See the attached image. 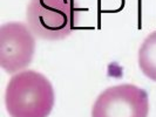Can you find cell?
I'll return each instance as SVG.
<instances>
[{
    "mask_svg": "<svg viewBox=\"0 0 156 117\" xmlns=\"http://www.w3.org/2000/svg\"><path fill=\"white\" fill-rule=\"evenodd\" d=\"M139 66L148 78L156 81V31L144 39L139 49Z\"/></svg>",
    "mask_w": 156,
    "mask_h": 117,
    "instance_id": "5b68a950",
    "label": "cell"
},
{
    "mask_svg": "<svg viewBox=\"0 0 156 117\" xmlns=\"http://www.w3.org/2000/svg\"><path fill=\"white\" fill-rule=\"evenodd\" d=\"M80 11L75 0H31L26 12L27 26L38 38L62 40L76 27Z\"/></svg>",
    "mask_w": 156,
    "mask_h": 117,
    "instance_id": "7a4b0ae2",
    "label": "cell"
},
{
    "mask_svg": "<svg viewBox=\"0 0 156 117\" xmlns=\"http://www.w3.org/2000/svg\"><path fill=\"white\" fill-rule=\"evenodd\" d=\"M149 97L134 84L109 87L100 94L92 109V117H148Z\"/></svg>",
    "mask_w": 156,
    "mask_h": 117,
    "instance_id": "3957f363",
    "label": "cell"
},
{
    "mask_svg": "<svg viewBox=\"0 0 156 117\" xmlns=\"http://www.w3.org/2000/svg\"><path fill=\"white\" fill-rule=\"evenodd\" d=\"M35 52V38L23 22H6L0 27V66L8 74L31 64Z\"/></svg>",
    "mask_w": 156,
    "mask_h": 117,
    "instance_id": "277c9868",
    "label": "cell"
},
{
    "mask_svg": "<svg viewBox=\"0 0 156 117\" xmlns=\"http://www.w3.org/2000/svg\"><path fill=\"white\" fill-rule=\"evenodd\" d=\"M52 83L41 73L23 70L9 80L5 104L11 117H48L54 107Z\"/></svg>",
    "mask_w": 156,
    "mask_h": 117,
    "instance_id": "6da1fadb",
    "label": "cell"
}]
</instances>
